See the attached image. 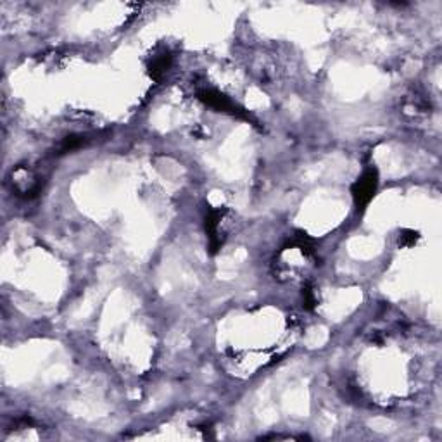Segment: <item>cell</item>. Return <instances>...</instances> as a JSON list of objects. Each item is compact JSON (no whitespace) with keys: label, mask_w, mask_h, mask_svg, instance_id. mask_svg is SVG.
I'll list each match as a JSON object with an SVG mask.
<instances>
[{"label":"cell","mask_w":442,"mask_h":442,"mask_svg":"<svg viewBox=\"0 0 442 442\" xmlns=\"http://www.w3.org/2000/svg\"><path fill=\"white\" fill-rule=\"evenodd\" d=\"M225 217V211L223 210H211L206 217V232L210 237V247L211 252H217L223 243V235H221V221Z\"/></svg>","instance_id":"cell-4"},{"label":"cell","mask_w":442,"mask_h":442,"mask_svg":"<svg viewBox=\"0 0 442 442\" xmlns=\"http://www.w3.org/2000/svg\"><path fill=\"white\" fill-rule=\"evenodd\" d=\"M378 187V172L375 168L367 169L360 178L354 182L353 189V199L354 204H356L358 210H365V208L370 204V201L374 199L375 192H377Z\"/></svg>","instance_id":"cell-1"},{"label":"cell","mask_w":442,"mask_h":442,"mask_svg":"<svg viewBox=\"0 0 442 442\" xmlns=\"http://www.w3.org/2000/svg\"><path fill=\"white\" fill-rule=\"evenodd\" d=\"M12 187L17 196L31 199L42 190V180L28 168H17L12 172Z\"/></svg>","instance_id":"cell-3"},{"label":"cell","mask_w":442,"mask_h":442,"mask_svg":"<svg viewBox=\"0 0 442 442\" xmlns=\"http://www.w3.org/2000/svg\"><path fill=\"white\" fill-rule=\"evenodd\" d=\"M169 68H172V55L168 52H163V54L152 57L151 64H149V73L154 80H161Z\"/></svg>","instance_id":"cell-5"},{"label":"cell","mask_w":442,"mask_h":442,"mask_svg":"<svg viewBox=\"0 0 442 442\" xmlns=\"http://www.w3.org/2000/svg\"><path fill=\"white\" fill-rule=\"evenodd\" d=\"M199 99L203 100L206 106L213 107V109L220 111V113H226V114H232V116L246 118V120H249V116L243 113V109H240L233 100H230L228 97L223 95V93L218 92V90H213V89L201 90Z\"/></svg>","instance_id":"cell-2"},{"label":"cell","mask_w":442,"mask_h":442,"mask_svg":"<svg viewBox=\"0 0 442 442\" xmlns=\"http://www.w3.org/2000/svg\"><path fill=\"white\" fill-rule=\"evenodd\" d=\"M86 138L83 135H71V137H66L64 140L59 145V154H66V152H71L80 149L82 145H85Z\"/></svg>","instance_id":"cell-6"},{"label":"cell","mask_w":442,"mask_h":442,"mask_svg":"<svg viewBox=\"0 0 442 442\" xmlns=\"http://www.w3.org/2000/svg\"><path fill=\"white\" fill-rule=\"evenodd\" d=\"M302 297H304V308L306 309H315V306L318 304V299H316L315 288L313 287H306L304 292H302Z\"/></svg>","instance_id":"cell-7"}]
</instances>
